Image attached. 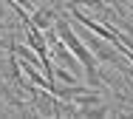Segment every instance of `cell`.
<instances>
[{
  "label": "cell",
  "mask_w": 133,
  "mask_h": 119,
  "mask_svg": "<svg viewBox=\"0 0 133 119\" xmlns=\"http://www.w3.org/2000/svg\"><path fill=\"white\" fill-rule=\"evenodd\" d=\"M54 31H57V37L68 45V51L79 60L82 71H85V82H91V88H94V85H102L99 68H96V60H94V51L79 40V34L74 31V26H68V20H54Z\"/></svg>",
  "instance_id": "cell-1"
},
{
  "label": "cell",
  "mask_w": 133,
  "mask_h": 119,
  "mask_svg": "<svg viewBox=\"0 0 133 119\" xmlns=\"http://www.w3.org/2000/svg\"><path fill=\"white\" fill-rule=\"evenodd\" d=\"M51 45H54V57L59 60V62H65V65L71 68V74H74V77H79L82 65H79V60H77L74 54H71V51H68V45H65L59 37H54V40H51Z\"/></svg>",
  "instance_id": "cell-2"
},
{
  "label": "cell",
  "mask_w": 133,
  "mask_h": 119,
  "mask_svg": "<svg viewBox=\"0 0 133 119\" xmlns=\"http://www.w3.org/2000/svg\"><path fill=\"white\" fill-rule=\"evenodd\" d=\"M31 20V26H37V29H51L54 26V20H57V11H54L51 6H43V9H37L34 11V17H28Z\"/></svg>",
  "instance_id": "cell-3"
},
{
  "label": "cell",
  "mask_w": 133,
  "mask_h": 119,
  "mask_svg": "<svg viewBox=\"0 0 133 119\" xmlns=\"http://www.w3.org/2000/svg\"><path fill=\"white\" fill-rule=\"evenodd\" d=\"M54 77H59V80H62V82H68V85H71V82H77V77H74L71 71H65V68H57V71H54Z\"/></svg>",
  "instance_id": "cell-4"
},
{
  "label": "cell",
  "mask_w": 133,
  "mask_h": 119,
  "mask_svg": "<svg viewBox=\"0 0 133 119\" xmlns=\"http://www.w3.org/2000/svg\"><path fill=\"white\" fill-rule=\"evenodd\" d=\"M14 3H20L26 11H34V9H37V0H14Z\"/></svg>",
  "instance_id": "cell-5"
}]
</instances>
